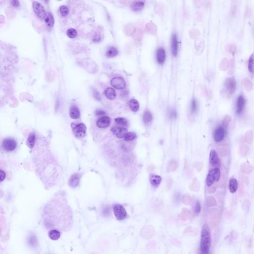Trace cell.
Listing matches in <instances>:
<instances>
[{
    "label": "cell",
    "mask_w": 254,
    "mask_h": 254,
    "mask_svg": "<svg viewBox=\"0 0 254 254\" xmlns=\"http://www.w3.org/2000/svg\"><path fill=\"white\" fill-rule=\"evenodd\" d=\"M224 86L229 94H233L235 92L236 87V83L235 79L233 78L226 79L224 82Z\"/></svg>",
    "instance_id": "52a82bcc"
},
{
    "label": "cell",
    "mask_w": 254,
    "mask_h": 254,
    "mask_svg": "<svg viewBox=\"0 0 254 254\" xmlns=\"http://www.w3.org/2000/svg\"><path fill=\"white\" fill-rule=\"evenodd\" d=\"M111 84L116 89H124L126 87V83L121 77H115L113 78L111 81Z\"/></svg>",
    "instance_id": "ba28073f"
},
{
    "label": "cell",
    "mask_w": 254,
    "mask_h": 254,
    "mask_svg": "<svg viewBox=\"0 0 254 254\" xmlns=\"http://www.w3.org/2000/svg\"><path fill=\"white\" fill-rule=\"evenodd\" d=\"M70 116L73 119H77L80 116V112L79 108L76 106H72L70 110Z\"/></svg>",
    "instance_id": "ffe728a7"
},
{
    "label": "cell",
    "mask_w": 254,
    "mask_h": 254,
    "mask_svg": "<svg viewBox=\"0 0 254 254\" xmlns=\"http://www.w3.org/2000/svg\"><path fill=\"white\" fill-rule=\"evenodd\" d=\"M67 35L69 38H75L77 35V31L75 28H69L67 31Z\"/></svg>",
    "instance_id": "f546056e"
},
{
    "label": "cell",
    "mask_w": 254,
    "mask_h": 254,
    "mask_svg": "<svg viewBox=\"0 0 254 254\" xmlns=\"http://www.w3.org/2000/svg\"><path fill=\"white\" fill-rule=\"evenodd\" d=\"M58 1H61V0H58Z\"/></svg>",
    "instance_id": "816d5d0a"
},
{
    "label": "cell",
    "mask_w": 254,
    "mask_h": 254,
    "mask_svg": "<svg viewBox=\"0 0 254 254\" xmlns=\"http://www.w3.org/2000/svg\"><path fill=\"white\" fill-rule=\"evenodd\" d=\"M236 47L235 46V45H232V46L230 47L229 51H230V53H234L235 51H236Z\"/></svg>",
    "instance_id": "c3c4849f"
},
{
    "label": "cell",
    "mask_w": 254,
    "mask_h": 254,
    "mask_svg": "<svg viewBox=\"0 0 254 254\" xmlns=\"http://www.w3.org/2000/svg\"><path fill=\"white\" fill-rule=\"evenodd\" d=\"M105 95L108 99L110 100L114 99L116 97L115 90L112 88H108L105 91Z\"/></svg>",
    "instance_id": "cb8c5ba5"
},
{
    "label": "cell",
    "mask_w": 254,
    "mask_h": 254,
    "mask_svg": "<svg viewBox=\"0 0 254 254\" xmlns=\"http://www.w3.org/2000/svg\"><path fill=\"white\" fill-rule=\"evenodd\" d=\"M178 42L177 38L176 35H172L171 40V52L172 55L174 57L177 55L178 54Z\"/></svg>",
    "instance_id": "2e32d148"
},
{
    "label": "cell",
    "mask_w": 254,
    "mask_h": 254,
    "mask_svg": "<svg viewBox=\"0 0 254 254\" xmlns=\"http://www.w3.org/2000/svg\"><path fill=\"white\" fill-rule=\"evenodd\" d=\"M101 31L99 29L97 31H95V34L93 37V41L94 42H98L101 40Z\"/></svg>",
    "instance_id": "1f68e13d"
},
{
    "label": "cell",
    "mask_w": 254,
    "mask_h": 254,
    "mask_svg": "<svg viewBox=\"0 0 254 254\" xmlns=\"http://www.w3.org/2000/svg\"><path fill=\"white\" fill-rule=\"evenodd\" d=\"M162 177L158 175L151 174L150 177V184L153 187H155V188L158 187L162 182Z\"/></svg>",
    "instance_id": "ac0fdd59"
},
{
    "label": "cell",
    "mask_w": 254,
    "mask_h": 254,
    "mask_svg": "<svg viewBox=\"0 0 254 254\" xmlns=\"http://www.w3.org/2000/svg\"><path fill=\"white\" fill-rule=\"evenodd\" d=\"M166 58V54L164 49L160 48H159L156 53V59L158 63L159 64H163L165 62Z\"/></svg>",
    "instance_id": "d6986e66"
},
{
    "label": "cell",
    "mask_w": 254,
    "mask_h": 254,
    "mask_svg": "<svg viewBox=\"0 0 254 254\" xmlns=\"http://www.w3.org/2000/svg\"><path fill=\"white\" fill-rule=\"evenodd\" d=\"M231 121V117L229 116H226L222 121V124L224 127H227L228 126L229 123Z\"/></svg>",
    "instance_id": "74e56055"
},
{
    "label": "cell",
    "mask_w": 254,
    "mask_h": 254,
    "mask_svg": "<svg viewBox=\"0 0 254 254\" xmlns=\"http://www.w3.org/2000/svg\"><path fill=\"white\" fill-rule=\"evenodd\" d=\"M11 4L14 8H18L19 6V2L18 0H12Z\"/></svg>",
    "instance_id": "f6af8a7d"
},
{
    "label": "cell",
    "mask_w": 254,
    "mask_h": 254,
    "mask_svg": "<svg viewBox=\"0 0 254 254\" xmlns=\"http://www.w3.org/2000/svg\"><path fill=\"white\" fill-rule=\"evenodd\" d=\"M70 9L66 6H62L59 8V13L60 15L63 18L67 17L69 14Z\"/></svg>",
    "instance_id": "484cf974"
},
{
    "label": "cell",
    "mask_w": 254,
    "mask_h": 254,
    "mask_svg": "<svg viewBox=\"0 0 254 254\" xmlns=\"http://www.w3.org/2000/svg\"><path fill=\"white\" fill-rule=\"evenodd\" d=\"M111 131L113 134H114L119 139L124 137L128 133V130L127 129L122 127H114L112 129Z\"/></svg>",
    "instance_id": "8fae6325"
},
{
    "label": "cell",
    "mask_w": 254,
    "mask_h": 254,
    "mask_svg": "<svg viewBox=\"0 0 254 254\" xmlns=\"http://www.w3.org/2000/svg\"><path fill=\"white\" fill-rule=\"evenodd\" d=\"M197 110V103L196 100L193 99L191 103V111L193 113H195Z\"/></svg>",
    "instance_id": "f35d334b"
},
{
    "label": "cell",
    "mask_w": 254,
    "mask_h": 254,
    "mask_svg": "<svg viewBox=\"0 0 254 254\" xmlns=\"http://www.w3.org/2000/svg\"><path fill=\"white\" fill-rule=\"evenodd\" d=\"M137 137V135L135 133L130 132L127 133L124 137V140L126 141H131L135 140Z\"/></svg>",
    "instance_id": "d6a6232c"
},
{
    "label": "cell",
    "mask_w": 254,
    "mask_h": 254,
    "mask_svg": "<svg viewBox=\"0 0 254 254\" xmlns=\"http://www.w3.org/2000/svg\"><path fill=\"white\" fill-rule=\"evenodd\" d=\"M86 131L87 127L84 123H80L72 127L73 133L77 138L84 137L86 134Z\"/></svg>",
    "instance_id": "277c9868"
},
{
    "label": "cell",
    "mask_w": 254,
    "mask_h": 254,
    "mask_svg": "<svg viewBox=\"0 0 254 254\" xmlns=\"http://www.w3.org/2000/svg\"><path fill=\"white\" fill-rule=\"evenodd\" d=\"M211 232L210 227L207 224H204L201 231L200 250L203 254H207L211 248Z\"/></svg>",
    "instance_id": "6da1fadb"
},
{
    "label": "cell",
    "mask_w": 254,
    "mask_h": 254,
    "mask_svg": "<svg viewBox=\"0 0 254 254\" xmlns=\"http://www.w3.org/2000/svg\"><path fill=\"white\" fill-rule=\"evenodd\" d=\"M203 15L201 12H198L197 13V20L198 22H201L202 20Z\"/></svg>",
    "instance_id": "bcb514c9"
},
{
    "label": "cell",
    "mask_w": 254,
    "mask_h": 254,
    "mask_svg": "<svg viewBox=\"0 0 254 254\" xmlns=\"http://www.w3.org/2000/svg\"><path fill=\"white\" fill-rule=\"evenodd\" d=\"M225 137V130L222 127L216 129L214 133V139L216 142L222 141Z\"/></svg>",
    "instance_id": "30bf717a"
},
{
    "label": "cell",
    "mask_w": 254,
    "mask_h": 254,
    "mask_svg": "<svg viewBox=\"0 0 254 254\" xmlns=\"http://www.w3.org/2000/svg\"><path fill=\"white\" fill-rule=\"evenodd\" d=\"M41 1L44 2L45 3H46V4H48L49 2V0H41Z\"/></svg>",
    "instance_id": "f907efd6"
},
{
    "label": "cell",
    "mask_w": 254,
    "mask_h": 254,
    "mask_svg": "<svg viewBox=\"0 0 254 254\" xmlns=\"http://www.w3.org/2000/svg\"><path fill=\"white\" fill-rule=\"evenodd\" d=\"M190 36L193 38L200 35V32L198 30L194 29V30H192V31H190Z\"/></svg>",
    "instance_id": "ab89813d"
},
{
    "label": "cell",
    "mask_w": 254,
    "mask_h": 254,
    "mask_svg": "<svg viewBox=\"0 0 254 254\" xmlns=\"http://www.w3.org/2000/svg\"><path fill=\"white\" fill-rule=\"evenodd\" d=\"M118 54V50L114 47H111L108 49L106 52V55L108 57L112 58L117 56Z\"/></svg>",
    "instance_id": "83f0119b"
},
{
    "label": "cell",
    "mask_w": 254,
    "mask_h": 254,
    "mask_svg": "<svg viewBox=\"0 0 254 254\" xmlns=\"http://www.w3.org/2000/svg\"><path fill=\"white\" fill-rule=\"evenodd\" d=\"M238 189V182L236 179L233 178L231 179L229 184V189L231 193H234Z\"/></svg>",
    "instance_id": "603a6c76"
},
{
    "label": "cell",
    "mask_w": 254,
    "mask_h": 254,
    "mask_svg": "<svg viewBox=\"0 0 254 254\" xmlns=\"http://www.w3.org/2000/svg\"><path fill=\"white\" fill-rule=\"evenodd\" d=\"M244 85L247 90L248 92H250L253 89V84L251 81L249 80L248 79H245L244 80Z\"/></svg>",
    "instance_id": "4dcf8cb0"
},
{
    "label": "cell",
    "mask_w": 254,
    "mask_h": 254,
    "mask_svg": "<svg viewBox=\"0 0 254 254\" xmlns=\"http://www.w3.org/2000/svg\"><path fill=\"white\" fill-rule=\"evenodd\" d=\"M17 142L12 138H6L3 140L2 146L4 150L7 152H12L17 148Z\"/></svg>",
    "instance_id": "3957f363"
},
{
    "label": "cell",
    "mask_w": 254,
    "mask_h": 254,
    "mask_svg": "<svg viewBox=\"0 0 254 254\" xmlns=\"http://www.w3.org/2000/svg\"><path fill=\"white\" fill-rule=\"evenodd\" d=\"M237 10V7L235 5L231 6L230 10V13H229V15L231 18H233L235 17V14H236Z\"/></svg>",
    "instance_id": "d590c367"
},
{
    "label": "cell",
    "mask_w": 254,
    "mask_h": 254,
    "mask_svg": "<svg viewBox=\"0 0 254 254\" xmlns=\"http://www.w3.org/2000/svg\"><path fill=\"white\" fill-rule=\"evenodd\" d=\"M168 116L170 118H175L177 116V113L175 111L170 110L168 112Z\"/></svg>",
    "instance_id": "b9f144b4"
},
{
    "label": "cell",
    "mask_w": 254,
    "mask_h": 254,
    "mask_svg": "<svg viewBox=\"0 0 254 254\" xmlns=\"http://www.w3.org/2000/svg\"><path fill=\"white\" fill-rule=\"evenodd\" d=\"M193 210L195 213L197 214V215L199 214L200 211H201V204H200V203H199L198 201H196L195 205L194 207Z\"/></svg>",
    "instance_id": "e575fe53"
},
{
    "label": "cell",
    "mask_w": 254,
    "mask_h": 254,
    "mask_svg": "<svg viewBox=\"0 0 254 254\" xmlns=\"http://www.w3.org/2000/svg\"><path fill=\"white\" fill-rule=\"evenodd\" d=\"M110 119L109 117L104 116L99 119L96 123L97 126L100 128H105L109 126Z\"/></svg>",
    "instance_id": "5bb4252c"
},
{
    "label": "cell",
    "mask_w": 254,
    "mask_h": 254,
    "mask_svg": "<svg viewBox=\"0 0 254 254\" xmlns=\"http://www.w3.org/2000/svg\"><path fill=\"white\" fill-rule=\"evenodd\" d=\"M80 181V176L78 174H74L71 177L69 180V184L72 187H76L78 185Z\"/></svg>",
    "instance_id": "7402d4cb"
},
{
    "label": "cell",
    "mask_w": 254,
    "mask_h": 254,
    "mask_svg": "<svg viewBox=\"0 0 254 254\" xmlns=\"http://www.w3.org/2000/svg\"><path fill=\"white\" fill-rule=\"evenodd\" d=\"M94 97H95V98H96L97 100H98L99 101L100 100V95H99V93L97 92L96 90H95V91H94Z\"/></svg>",
    "instance_id": "681fc988"
},
{
    "label": "cell",
    "mask_w": 254,
    "mask_h": 254,
    "mask_svg": "<svg viewBox=\"0 0 254 254\" xmlns=\"http://www.w3.org/2000/svg\"><path fill=\"white\" fill-rule=\"evenodd\" d=\"M106 1L110 2L117 6L124 7V6H130L131 3L136 0H106Z\"/></svg>",
    "instance_id": "9a60e30c"
},
{
    "label": "cell",
    "mask_w": 254,
    "mask_h": 254,
    "mask_svg": "<svg viewBox=\"0 0 254 254\" xmlns=\"http://www.w3.org/2000/svg\"><path fill=\"white\" fill-rule=\"evenodd\" d=\"M32 8L35 14L38 18L41 20H43L46 13L43 6L37 2L34 1L32 3Z\"/></svg>",
    "instance_id": "5b68a950"
},
{
    "label": "cell",
    "mask_w": 254,
    "mask_h": 254,
    "mask_svg": "<svg viewBox=\"0 0 254 254\" xmlns=\"http://www.w3.org/2000/svg\"><path fill=\"white\" fill-rule=\"evenodd\" d=\"M143 120H144V123L146 124L150 123L152 121L153 116L149 111L146 110V111H145L144 114V116H143Z\"/></svg>",
    "instance_id": "4316f807"
},
{
    "label": "cell",
    "mask_w": 254,
    "mask_h": 254,
    "mask_svg": "<svg viewBox=\"0 0 254 254\" xmlns=\"http://www.w3.org/2000/svg\"><path fill=\"white\" fill-rule=\"evenodd\" d=\"M36 135L35 133H31L27 140V145L31 149H32L35 144Z\"/></svg>",
    "instance_id": "44dd1931"
},
{
    "label": "cell",
    "mask_w": 254,
    "mask_h": 254,
    "mask_svg": "<svg viewBox=\"0 0 254 254\" xmlns=\"http://www.w3.org/2000/svg\"><path fill=\"white\" fill-rule=\"evenodd\" d=\"M95 114L97 116L103 115L105 114V111H104L102 110L98 109L96 111Z\"/></svg>",
    "instance_id": "7dc6e473"
},
{
    "label": "cell",
    "mask_w": 254,
    "mask_h": 254,
    "mask_svg": "<svg viewBox=\"0 0 254 254\" xmlns=\"http://www.w3.org/2000/svg\"><path fill=\"white\" fill-rule=\"evenodd\" d=\"M116 123L122 126H125L127 124V121L125 119L123 118H117L115 119Z\"/></svg>",
    "instance_id": "8d00e7d4"
},
{
    "label": "cell",
    "mask_w": 254,
    "mask_h": 254,
    "mask_svg": "<svg viewBox=\"0 0 254 254\" xmlns=\"http://www.w3.org/2000/svg\"><path fill=\"white\" fill-rule=\"evenodd\" d=\"M61 233L59 230L53 229L51 230L49 233V237L52 240H57L60 238Z\"/></svg>",
    "instance_id": "d4e9b609"
},
{
    "label": "cell",
    "mask_w": 254,
    "mask_h": 254,
    "mask_svg": "<svg viewBox=\"0 0 254 254\" xmlns=\"http://www.w3.org/2000/svg\"><path fill=\"white\" fill-rule=\"evenodd\" d=\"M194 3L195 6L198 9L202 5L203 0H195Z\"/></svg>",
    "instance_id": "ee69618b"
},
{
    "label": "cell",
    "mask_w": 254,
    "mask_h": 254,
    "mask_svg": "<svg viewBox=\"0 0 254 254\" xmlns=\"http://www.w3.org/2000/svg\"><path fill=\"white\" fill-rule=\"evenodd\" d=\"M210 163L212 166L216 167L219 163V156L215 150H211L210 154Z\"/></svg>",
    "instance_id": "4fadbf2b"
},
{
    "label": "cell",
    "mask_w": 254,
    "mask_h": 254,
    "mask_svg": "<svg viewBox=\"0 0 254 254\" xmlns=\"http://www.w3.org/2000/svg\"><path fill=\"white\" fill-rule=\"evenodd\" d=\"M245 104V100L242 95H240L237 99L236 103V112L238 114H240L242 112Z\"/></svg>",
    "instance_id": "e0dca14e"
},
{
    "label": "cell",
    "mask_w": 254,
    "mask_h": 254,
    "mask_svg": "<svg viewBox=\"0 0 254 254\" xmlns=\"http://www.w3.org/2000/svg\"><path fill=\"white\" fill-rule=\"evenodd\" d=\"M129 106L132 111L137 112L139 109V104L136 99H132L129 102Z\"/></svg>",
    "instance_id": "f1b7e54d"
},
{
    "label": "cell",
    "mask_w": 254,
    "mask_h": 254,
    "mask_svg": "<svg viewBox=\"0 0 254 254\" xmlns=\"http://www.w3.org/2000/svg\"><path fill=\"white\" fill-rule=\"evenodd\" d=\"M145 6V3L140 0H136L131 3L130 5V8L133 12H140L142 10Z\"/></svg>",
    "instance_id": "7c38bea8"
},
{
    "label": "cell",
    "mask_w": 254,
    "mask_h": 254,
    "mask_svg": "<svg viewBox=\"0 0 254 254\" xmlns=\"http://www.w3.org/2000/svg\"><path fill=\"white\" fill-rule=\"evenodd\" d=\"M44 19L48 29L51 30L54 24V18L52 13L49 12H46Z\"/></svg>",
    "instance_id": "9c48e42d"
},
{
    "label": "cell",
    "mask_w": 254,
    "mask_h": 254,
    "mask_svg": "<svg viewBox=\"0 0 254 254\" xmlns=\"http://www.w3.org/2000/svg\"><path fill=\"white\" fill-rule=\"evenodd\" d=\"M6 174L3 170H0V182H2L5 179Z\"/></svg>",
    "instance_id": "7bdbcfd3"
},
{
    "label": "cell",
    "mask_w": 254,
    "mask_h": 254,
    "mask_svg": "<svg viewBox=\"0 0 254 254\" xmlns=\"http://www.w3.org/2000/svg\"><path fill=\"white\" fill-rule=\"evenodd\" d=\"M149 31L152 34L155 35V33H156L157 29H156V27L153 24H150V27H149Z\"/></svg>",
    "instance_id": "60d3db41"
},
{
    "label": "cell",
    "mask_w": 254,
    "mask_h": 254,
    "mask_svg": "<svg viewBox=\"0 0 254 254\" xmlns=\"http://www.w3.org/2000/svg\"><path fill=\"white\" fill-rule=\"evenodd\" d=\"M254 55H251L249 59V63H248V69L249 71L252 73L254 72Z\"/></svg>",
    "instance_id": "836d02e7"
},
{
    "label": "cell",
    "mask_w": 254,
    "mask_h": 254,
    "mask_svg": "<svg viewBox=\"0 0 254 254\" xmlns=\"http://www.w3.org/2000/svg\"><path fill=\"white\" fill-rule=\"evenodd\" d=\"M220 177V171L219 168L210 169L206 179V184L208 187H211L214 183L219 181Z\"/></svg>",
    "instance_id": "7a4b0ae2"
},
{
    "label": "cell",
    "mask_w": 254,
    "mask_h": 254,
    "mask_svg": "<svg viewBox=\"0 0 254 254\" xmlns=\"http://www.w3.org/2000/svg\"><path fill=\"white\" fill-rule=\"evenodd\" d=\"M114 213L117 219L122 220L126 219L127 213L125 208L121 205H116L114 207Z\"/></svg>",
    "instance_id": "8992f818"
}]
</instances>
